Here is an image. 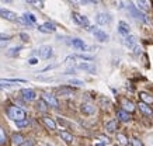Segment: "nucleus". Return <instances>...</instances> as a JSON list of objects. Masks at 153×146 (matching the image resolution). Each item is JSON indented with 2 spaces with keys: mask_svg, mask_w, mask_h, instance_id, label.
<instances>
[{
  "mask_svg": "<svg viewBox=\"0 0 153 146\" xmlns=\"http://www.w3.org/2000/svg\"><path fill=\"white\" fill-rule=\"evenodd\" d=\"M7 115H9L10 119H13L16 122L25 119V111L23 108L17 107V105H10L9 108H7Z\"/></svg>",
  "mask_w": 153,
  "mask_h": 146,
  "instance_id": "1",
  "label": "nucleus"
},
{
  "mask_svg": "<svg viewBox=\"0 0 153 146\" xmlns=\"http://www.w3.org/2000/svg\"><path fill=\"white\" fill-rule=\"evenodd\" d=\"M128 11H129L131 14H132V17H135V19L142 20L143 23H149L148 16L145 14V13H142V11H139V10L136 9V7H135L132 3H128Z\"/></svg>",
  "mask_w": 153,
  "mask_h": 146,
  "instance_id": "2",
  "label": "nucleus"
},
{
  "mask_svg": "<svg viewBox=\"0 0 153 146\" xmlns=\"http://www.w3.org/2000/svg\"><path fill=\"white\" fill-rule=\"evenodd\" d=\"M112 21V17L108 13H98L96 16V23L100 24V25H107Z\"/></svg>",
  "mask_w": 153,
  "mask_h": 146,
  "instance_id": "3",
  "label": "nucleus"
},
{
  "mask_svg": "<svg viewBox=\"0 0 153 146\" xmlns=\"http://www.w3.org/2000/svg\"><path fill=\"white\" fill-rule=\"evenodd\" d=\"M124 45L126 48H129V49H134L136 45H138V38L135 37V35H126L124 38Z\"/></svg>",
  "mask_w": 153,
  "mask_h": 146,
  "instance_id": "4",
  "label": "nucleus"
},
{
  "mask_svg": "<svg viewBox=\"0 0 153 146\" xmlns=\"http://www.w3.org/2000/svg\"><path fill=\"white\" fill-rule=\"evenodd\" d=\"M42 101L47 104V105H51V107H58V100H56L55 96H52V94H48V93L42 94Z\"/></svg>",
  "mask_w": 153,
  "mask_h": 146,
  "instance_id": "5",
  "label": "nucleus"
},
{
  "mask_svg": "<svg viewBox=\"0 0 153 146\" xmlns=\"http://www.w3.org/2000/svg\"><path fill=\"white\" fill-rule=\"evenodd\" d=\"M0 17L9 20V21H17V14L7 9H0Z\"/></svg>",
  "mask_w": 153,
  "mask_h": 146,
  "instance_id": "6",
  "label": "nucleus"
},
{
  "mask_svg": "<svg viewBox=\"0 0 153 146\" xmlns=\"http://www.w3.org/2000/svg\"><path fill=\"white\" fill-rule=\"evenodd\" d=\"M72 17H73V21L76 24L83 25V27H88V20H87V17H84V16L79 14V13H73V14H72Z\"/></svg>",
  "mask_w": 153,
  "mask_h": 146,
  "instance_id": "7",
  "label": "nucleus"
},
{
  "mask_svg": "<svg viewBox=\"0 0 153 146\" xmlns=\"http://www.w3.org/2000/svg\"><path fill=\"white\" fill-rule=\"evenodd\" d=\"M80 111L83 114H86V115H93L96 113V107L90 103H83L80 105Z\"/></svg>",
  "mask_w": 153,
  "mask_h": 146,
  "instance_id": "8",
  "label": "nucleus"
},
{
  "mask_svg": "<svg viewBox=\"0 0 153 146\" xmlns=\"http://www.w3.org/2000/svg\"><path fill=\"white\" fill-rule=\"evenodd\" d=\"M38 53H39V56L42 59H49L52 56V48L48 47V45H44V47H41L38 49Z\"/></svg>",
  "mask_w": 153,
  "mask_h": 146,
  "instance_id": "9",
  "label": "nucleus"
},
{
  "mask_svg": "<svg viewBox=\"0 0 153 146\" xmlns=\"http://www.w3.org/2000/svg\"><path fill=\"white\" fill-rule=\"evenodd\" d=\"M21 94H23L24 100H27V101H34L37 99V93L33 89H23L21 90Z\"/></svg>",
  "mask_w": 153,
  "mask_h": 146,
  "instance_id": "10",
  "label": "nucleus"
},
{
  "mask_svg": "<svg viewBox=\"0 0 153 146\" xmlns=\"http://www.w3.org/2000/svg\"><path fill=\"white\" fill-rule=\"evenodd\" d=\"M77 69L84 70V72H88V73H91V75H96V72H97L96 66L91 65V63H87V62H84V63H79V65H77Z\"/></svg>",
  "mask_w": 153,
  "mask_h": 146,
  "instance_id": "11",
  "label": "nucleus"
},
{
  "mask_svg": "<svg viewBox=\"0 0 153 146\" xmlns=\"http://www.w3.org/2000/svg\"><path fill=\"white\" fill-rule=\"evenodd\" d=\"M38 30H39L41 33L51 34V33H55L56 31V27L52 23H44V24H41V25H38Z\"/></svg>",
  "mask_w": 153,
  "mask_h": 146,
  "instance_id": "12",
  "label": "nucleus"
},
{
  "mask_svg": "<svg viewBox=\"0 0 153 146\" xmlns=\"http://www.w3.org/2000/svg\"><path fill=\"white\" fill-rule=\"evenodd\" d=\"M21 23L24 24H28V25H31V24L37 23V17L33 14V13H24L23 17H21Z\"/></svg>",
  "mask_w": 153,
  "mask_h": 146,
  "instance_id": "13",
  "label": "nucleus"
},
{
  "mask_svg": "<svg viewBox=\"0 0 153 146\" xmlns=\"http://www.w3.org/2000/svg\"><path fill=\"white\" fill-rule=\"evenodd\" d=\"M93 35L96 37V39H97V41H100V42H105L107 39H108V34L104 33L102 30H98V28H96L93 31Z\"/></svg>",
  "mask_w": 153,
  "mask_h": 146,
  "instance_id": "14",
  "label": "nucleus"
},
{
  "mask_svg": "<svg viewBox=\"0 0 153 146\" xmlns=\"http://www.w3.org/2000/svg\"><path fill=\"white\" fill-rule=\"evenodd\" d=\"M121 105H122V108H124V111L125 113H132L135 110V105H134V103H131L129 100H126V99H124L122 101H121Z\"/></svg>",
  "mask_w": 153,
  "mask_h": 146,
  "instance_id": "15",
  "label": "nucleus"
},
{
  "mask_svg": "<svg viewBox=\"0 0 153 146\" xmlns=\"http://www.w3.org/2000/svg\"><path fill=\"white\" fill-rule=\"evenodd\" d=\"M72 45H73L76 49H80V51H86V49H87V45H86L82 39H79V38H73V39H72Z\"/></svg>",
  "mask_w": 153,
  "mask_h": 146,
  "instance_id": "16",
  "label": "nucleus"
},
{
  "mask_svg": "<svg viewBox=\"0 0 153 146\" xmlns=\"http://www.w3.org/2000/svg\"><path fill=\"white\" fill-rule=\"evenodd\" d=\"M118 33H120L121 35H124V37L129 35V25L126 23H124V21H121V23L118 24Z\"/></svg>",
  "mask_w": 153,
  "mask_h": 146,
  "instance_id": "17",
  "label": "nucleus"
},
{
  "mask_svg": "<svg viewBox=\"0 0 153 146\" xmlns=\"http://www.w3.org/2000/svg\"><path fill=\"white\" fill-rule=\"evenodd\" d=\"M59 136L62 138L66 143H72V142H73V135H72V133H69V132H66V131H60L59 132Z\"/></svg>",
  "mask_w": 153,
  "mask_h": 146,
  "instance_id": "18",
  "label": "nucleus"
},
{
  "mask_svg": "<svg viewBox=\"0 0 153 146\" xmlns=\"http://www.w3.org/2000/svg\"><path fill=\"white\" fill-rule=\"evenodd\" d=\"M117 117H118V119H120V121H122V122H128V121L131 119L129 114L125 113L124 110H120V111L117 113Z\"/></svg>",
  "mask_w": 153,
  "mask_h": 146,
  "instance_id": "19",
  "label": "nucleus"
},
{
  "mask_svg": "<svg viewBox=\"0 0 153 146\" xmlns=\"http://www.w3.org/2000/svg\"><path fill=\"white\" fill-rule=\"evenodd\" d=\"M135 4H136L135 7L139 10V11H140V10H143V11H148V10H149V4H150V3H149V1H146V0H143V1H140V0H139V1H136Z\"/></svg>",
  "mask_w": 153,
  "mask_h": 146,
  "instance_id": "20",
  "label": "nucleus"
},
{
  "mask_svg": "<svg viewBox=\"0 0 153 146\" xmlns=\"http://www.w3.org/2000/svg\"><path fill=\"white\" fill-rule=\"evenodd\" d=\"M56 93H58V96H70L73 93V90L70 89V87H59Z\"/></svg>",
  "mask_w": 153,
  "mask_h": 146,
  "instance_id": "21",
  "label": "nucleus"
},
{
  "mask_svg": "<svg viewBox=\"0 0 153 146\" xmlns=\"http://www.w3.org/2000/svg\"><path fill=\"white\" fill-rule=\"evenodd\" d=\"M44 122H45V125H47L49 129H56V124H55V121L52 119V118H49V117H44Z\"/></svg>",
  "mask_w": 153,
  "mask_h": 146,
  "instance_id": "22",
  "label": "nucleus"
},
{
  "mask_svg": "<svg viewBox=\"0 0 153 146\" xmlns=\"http://www.w3.org/2000/svg\"><path fill=\"white\" fill-rule=\"evenodd\" d=\"M139 108H140V111L143 114H146V115H150L152 117L153 115V111H152V108H149L148 107V104H145V103H140L139 104Z\"/></svg>",
  "mask_w": 153,
  "mask_h": 146,
  "instance_id": "23",
  "label": "nucleus"
},
{
  "mask_svg": "<svg viewBox=\"0 0 153 146\" xmlns=\"http://www.w3.org/2000/svg\"><path fill=\"white\" fill-rule=\"evenodd\" d=\"M140 99L143 100L145 104H152L153 103V97L150 94H148V93H140Z\"/></svg>",
  "mask_w": 153,
  "mask_h": 146,
  "instance_id": "24",
  "label": "nucleus"
},
{
  "mask_svg": "<svg viewBox=\"0 0 153 146\" xmlns=\"http://www.w3.org/2000/svg\"><path fill=\"white\" fill-rule=\"evenodd\" d=\"M0 83H27L24 79H0Z\"/></svg>",
  "mask_w": 153,
  "mask_h": 146,
  "instance_id": "25",
  "label": "nucleus"
},
{
  "mask_svg": "<svg viewBox=\"0 0 153 146\" xmlns=\"http://www.w3.org/2000/svg\"><path fill=\"white\" fill-rule=\"evenodd\" d=\"M105 129L108 132H115L117 129V121H110V122L105 124Z\"/></svg>",
  "mask_w": 153,
  "mask_h": 146,
  "instance_id": "26",
  "label": "nucleus"
},
{
  "mask_svg": "<svg viewBox=\"0 0 153 146\" xmlns=\"http://www.w3.org/2000/svg\"><path fill=\"white\" fill-rule=\"evenodd\" d=\"M20 51H21V47H14V48H11V49L7 52V55H9V56H17Z\"/></svg>",
  "mask_w": 153,
  "mask_h": 146,
  "instance_id": "27",
  "label": "nucleus"
},
{
  "mask_svg": "<svg viewBox=\"0 0 153 146\" xmlns=\"http://www.w3.org/2000/svg\"><path fill=\"white\" fill-rule=\"evenodd\" d=\"M13 141L14 143H17V145H21L24 142V138L21 136V135H19V133H16V135H13Z\"/></svg>",
  "mask_w": 153,
  "mask_h": 146,
  "instance_id": "28",
  "label": "nucleus"
},
{
  "mask_svg": "<svg viewBox=\"0 0 153 146\" xmlns=\"http://www.w3.org/2000/svg\"><path fill=\"white\" fill-rule=\"evenodd\" d=\"M73 58H79V59H83V61H93V56L91 55H84V53H79Z\"/></svg>",
  "mask_w": 153,
  "mask_h": 146,
  "instance_id": "29",
  "label": "nucleus"
},
{
  "mask_svg": "<svg viewBox=\"0 0 153 146\" xmlns=\"http://www.w3.org/2000/svg\"><path fill=\"white\" fill-rule=\"evenodd\" d=\"M117 139L120 141V143H122V145H126L128 143V139H126L125 135H122V133H118L117 135Z\"/></svg>",
  "mask_w": 153,
  "mask_h": 146,
  "instance_id": "30",
  "label": "nucleus"
},
{
  "mask_svg": "<svg viewBox=\"0 0 153 146\" xmlns=\"http://www.w3.org/2000/svg\"><path fill=\"white\" fill-rule=\"evenodd\" d=\"M37 107H38V110H41V111H45V110L48 108V105H47V104H45V103H44L42 100H41V101H38V103H37Z\"/></svg>",
  "mask_w": 153,
  "mask_h": 146,
  "instance_id": "31",
  "label": "nucleus"
},
{
  "mask_svg": "<svg viewBox=\"0 0 153 146\" xmlns=\"http://www.w3.org/2000/svg\"><path fill=\"white\" fill-rule=\"evenodd\" d=\"M69 84H74V86H83L84 83L82 80H77V79H70L69 80Z\"/></svg>",
  "mask_w": 153,
  "mask_h": 146,
  "instance_id": "32",
  "label": "nucleus"
},
{
  "mask_svg": "<svg viewBox=\"0 0 153 146\" xmlns=\"http://www.w3.org/2000/svg\"><path fill=\"white\" fill-rule=\"evenodd\" d=\"M17 124V127L19 128H24V127H27L28 125V121L27 119H23V121H19V122H16Z\"/></svg>",
  "mask_w": 153,
  "mask_h": 146,
  "instance_id": "33",
  "label": "nucleus"
},
{
  "mask_svg": "<svg viewBox=\"0 0 153 146\" xmlns=\"http://www.w3.org/2000/svg\"><path fill=\"white\" fill-rule=\"evenodd\" d=\"M6 141V136H4V132H3V129L0 128V145L3 143V142Z\"/></svg>",
  "mask_w": 153,
  "mask_h": 146,
  "instance_id": "34",
  "label": "nucleus"
},
{
  "mask_svg": "<svg viewBox=\"0 0 153 146\" xmlns=\"http://www.w3.org/2000/svg\"><path fill=\"white\" fill-rule=\"evenodd\" d=\"M134 52L136 53V55H140V53H142V48H140L139 45H136V47L134 48Z\"/></svg>",
  "mask_w": 153,
  "mask_h": 146,
  "instance_id": "35",
  "label": "nucleus"
},
{
  "mask_svg": "<svg viewBox=\"0 0 153 146\" xmlns=\"http://www.w3.org/2000/svg\"><path fill=\"white\" fill-rule=\"evenodd\" d=\"M20 37L23 38V41H25V42H27V41H30V37H28V34H25V33H21V34H20Z\"/></svg>",
  "mask_w": 153,
  "mask_h": 146,
  "instance_id": "36",
  "label": "nucleus"
},
{
  "mask_svg": "<svg viewBox=\"0 0 153 146\" xmlns=\"http://www.w3.org/2000/svg\"><path fill=\"white\" fill-rule=\"evenodd\" d=\"M14 84H3V83H0V90H4V89H11Z\"/></svg>",
  "mask_w": 153,
  "mask_h": 146,
  "instance_id": "37",
  "label": "nucleus"
},
{
  "mask_svg": "<svg viewBox=\"0 0 153 146\" xmlns=\"http://www.w3.org/2000/svg\"><path fill=\"white\" fill-rule=\"evenodd\" d=\"M132 146H143V145H142L140 141H138V139H132Z\"/></svg>",
  "mask_w": 153,
  "mask_h": 146,
  "instance_id": "38",
  "label": "nucleus"
},
{
  "mask_svg": "<svg viewBox=\"0 0 153 146\" xmlns=\"http://www.w3.org/2000/svg\"><path fill=\"white\" fill-rule=\"evenodd\" d=\"M28 63H30V65H37V63H38V59H37V58H31V59L28 61Z\"/></svg>",
  "mask_w": 153,
  "mask_h": 146,
  "instance_id": "39",
  "label": "nucleus"
},
{
  "mask_svg": "<svg viewBox=\"0 0 153 146\" xmlns=\"http://www.w3.org/2000/svg\"><path fill=\"white\" fill-rule=\"evenodd\" d=\"M10 39H0V47H6L7 44H9Z\"/></svg>",
  "mask_w": 153,
  "mask_h": 146,
  "instance_id": "40",
  "label": "nucleus"
},
{
  "mask_svg": "<svg viewBox=\"0 0 153 146\" xmlns=\"http://www.w3.org/2000/svg\"><path fill=\"white\" fill-rule=\"evenodd\" d=\"M20 146H34V145H33V142H31V141H24Z\"/></svg>",
  "mask_w": 153,
  "mask_h": 146,
  "instance_id": "41",
  "label": "nucleus"
},
{
  "mask_svg": "<svg viewBox=\"0 0 153 146\" xmlns=\"http://www.w3.org/2000/svg\"><path fill=\"white\" fill-rule=\"evenodd\" d=\"M0 39H10V35H6V34H0Z\"/></svg>",
  "mask_w": 153,
  "mask_h": 146,
  "instance_id": "42",
  "label": "nucleus"
},
{
  "mask_svg": "<svg viewBox=\"0 0 153 146\" xmlns=\"http://www.w3.org/2000/svg\"><path fill=\"white\" fill-rule=\"evenodd\" d=\"M96 146H105V143H96Z\"/></svg>",
  "mask_w": 153,
  "mask_h": 146,
  "instance_id": "43",
  "label": "nucleus"
}]
</instances>
